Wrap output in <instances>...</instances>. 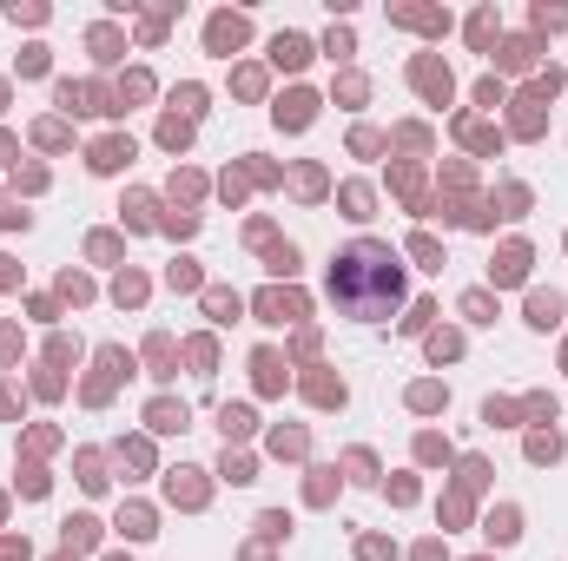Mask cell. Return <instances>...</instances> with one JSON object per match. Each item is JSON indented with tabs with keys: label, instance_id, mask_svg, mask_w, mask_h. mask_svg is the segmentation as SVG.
Here are the masks:
<instances>
[{
	"label": "cell",
	"instance_id": "cell-1",
	"mask_svg": "<svg viewBox=\"0 0 568 561\" xmlns=\"http://www.w3.org/2000/svg\"><path fill=\"white\" fill-rule=\"evenodd\" d=\"M331 297H337V310H351V317H364V324H384V317L404 304V265L390 258V245L357 238V245H344L337 265H331Z\"/></svg>",
	"mask_w": 568,
	"mask_h": 561
}]
</instances>
